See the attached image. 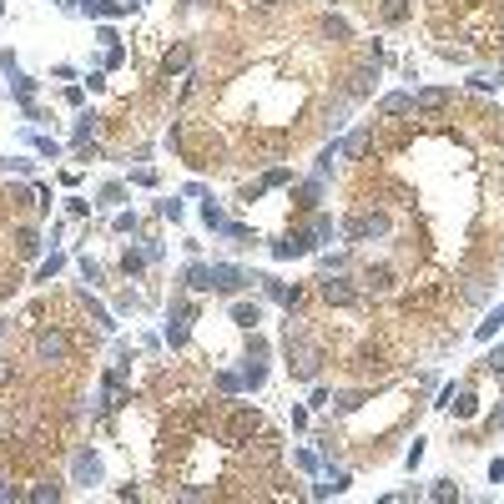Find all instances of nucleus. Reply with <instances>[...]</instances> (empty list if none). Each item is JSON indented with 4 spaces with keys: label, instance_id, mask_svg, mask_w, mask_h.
<instances>
[{
    "label": "nucleus",
    "instance_id": "nucleus-16",
    "mask_svg": "<svg viewBox=\"0 0 504 504\" xmlns=\"http://www.w3.org/2000/svg\"><path fill=\"white\" fill-rule=\"evenodd\" d=\"M187 61H192V45H177V50H166L161 71H166V76H172V71H187Z\"/></svg>",
    "mask_w": 504,
    "mask_h": 504
},
{
    "label": "nucleus",
    "instance_id": "nucleus-6",
    "mask_svg": "<svg viewBox=\"0 0 504 504\" xmlns=\"http://www.w3.org/2000/svg\"><path fill=\"white\" fill-rule=\"evenodd\" d=\"M308 252H313V237H308V232H293V237H283V242H272V257H283V262H288V257H308Z\"/></svg>",
    "mask_w": 504,
    "mask_h": 504
},
{
    "label": "nucleus",
    "instance_id": "nucleus-19",
    "mask_svg": "<svg viewBox=\"0 0 504 504\" xmlns=\"http://www.w3.org/2000/svg\"><path fill=\"white\" fill-rule=\"evenodd\" d=\"M404 16H409V0H383V21L388 26H399Z\"/></svg>",
    "mask_w": 504,
    "mask_h": 504
},
{
    "label": "nucleus",
    "instance_id": "nucleus-17",
    "mask_svg": "<svg viewBox=\"0 0 504 504\" xmlns=\"http://www.w3.org/2000/svg\"><path fill=\"white\" fill-rule=\"evenodd\" d=\"M308 237H313V242H333V237H338V227H333V217H313Z\"/></svg>",
    "mask_w": 504,
    "mask_h": 504
},
{
    "label": "nucleus",
    "instance_id": "nucleus-3",
    "mask_svg": "<svg viewBox=\"0 0 504 504\" xmlns=\"http://www.w3.org/2000/svg\"><path fill=\"white\" fill-rule=\"evenodd\" d=\"M247 283V272L242 267H232V262H212V288L217 293H237Z\"/></svg>",
    "mask_w": 504,
    "mask_h": 504
},
{
    "label": "nucleus",
    "instance_id": "nucleus-26",
    "mask_svg": "<svg viewBox=\"0 0 504 504\" xmlns=\"http://www.w3.org/2000/svg\"><path fill=\"white\" fill-rule=\"evenodd\" d=\"M454 494H459V489H454L449 479H439V484H434V499H454Z\"/></svg>",
    "mask_w": 504,
    "mask_h": 504
},
{
    "label": "nucleus",
    "instance_id": "nucleus-29",
    "mask_svg": "<svg viewBox=\"0 0 504 504\" xmlns=\"http://www.w3.org/2000/svg\"><path fill=\"white\" fill-rule=\"evenodd\" d=\"M247 6H257V11H267V6H277V0H247Z\"/></svg>",
    "mask_w": 504,
    "mask_h": 504
},
{
    "label": "nucleus",
    "instance_id": "nucleus-13",
    "mask_svg": "<svg viewBox=\"0 0 504 504\" xmlns=\"http://www.w3.org/2000/svg\"><path fill=\"white\" fill-rule=\"evenodd\" d=\"M368 141H373V127H358V132H353L338 151H343V156H363V151H368Z\"/></svg>",
    "mask_w": 504,
    "mask_h": 504
},
{
    "label": "nucleus",
    "instance_id": "nucleus-23",
    "mask_svg": "<svg viewBox=\"0 0 504 504\" xmlns=\"http://www.w3.org/2000/svg\"><path fill=\"white\" fill-rule=\"evenodd\" d=\"M146 257H151V252H127V257H122V267H127V272H141V267H146Z\"/></svg>",
    "mask_w": 504,
    "mask_h": 504
},
{
    "label": "nucleus",
    "instance_id": "nucleus-27",
    "mask_svg": "<svg viewBox=\"0 0 504 504\" xmlns=\"http://www.w3.org/2000/svg\"><path fill=\"white\" fill-rule=\"evenodd\" d=\"M323 31H328V36H338V41H343V36H348V26H343V21H333V16H328V21H323Z\"/></svg>",
    "mask_w": 504,
    "mask_h": 504
},
{
    "label": "nucleus",
    "instance_id": "nucleus-22",
    "mask_svg": "<svg viewBox=\"0 0 504 504\" xmlns=\"http://www.w3.org/2000/svg\"><path fill=\"white\" fill-rule=\"evenodd\" d=\"M262 378H267V368H262V363H247V373H242V383H247V388H262Z\"/></svg>",
    "mask_w": 504,
    "mask_h": 504
},
{
    "label": "nucleus",
    "instance_id": "nucleus-21",
    "mask_svg": "<svg viewBox=\"0 0 504 504\" xmlns=\"http://www.w3.org/2000/svg\"><path fill=\"white\" fill-rule=\"evenodd\" d=\"M86 11L91 16H122L127 6H117V0H86Z\"/></svg>",
    "mask_w": 504,
    "mask_h": 504
},
{
    "label": "nucleus",
    "instance_id": "nucleus-4",
    "mask_svg": "<svg viewBox=\"0 0 504 504\" xmlns=\"http://www.w3.org/2000/svg\"><path fill=\"white\" fill-rule=\"evenodd\" d=\"M187 318H192V308L187 303H172V318H166V343H172V348L187 343Z\"/></svg>",
    "mask_w": 504,
    "mask_h": 504
},
{
    "label": "nucleus",
    "instance_id": "nucleus-31",
    "mask_svg": "<svg viewBox=\"0 0 504 504\" xmlns=\"http://www.w3.org/2000/svg\"><path fill=\"white\" fill-rule=\"evenodd\" d=\"M197 6H207V0H197Z\"/></svg>",
    "mask_w": 504,
    "mask_h": 504
},
{
    "label": "nucleus",
    "instance_id": "nucleus-9",
    "mask_svg": "<svg viewBox=\"0 0 504 504\" xmlns=\"http://www.w3.org/2000/svg\"><path fill=\"white\" fill-rule=\"evenodd\" d=\"M414 106L419 111H444V106H449V91H444V86H424V91H414Z\"/></svg>",
    "mask_w": 504,
    "mask_h": 504
},
{
    "label": "nucleus",
    "instance_id": "nucleus-8",
    "mask_svg": "<svg viewBox=\"0 0 504 504\" xmlns=\"http://www.w3.org/2000/svg\"><path fill=\"white\" fill-rule=\"evenodd\" d=\"M36 353H41L45 363H61V358H66V338H61V333H41V338H36Z\"/></svg>",
    "mask_w": 504,
    "mask_h": 504
},
{
    "label": "nucleus",
    "instance_id": "nucleus-30",
    "mask_svg": "<svg viewBox=\"0 0 504 504\" xmlns=\"http://www.w3.org/2000/svg\"><path fill=\"white\" fill-rule=\"evenodd\" d=\"M0 383H6V363H0Z\"/></svg>",
    "mask_w": 504,
    "mask_h": 504
},
{
    "label": "nucleus",
    "instance_id": "nucleus-12",
    "mask_svg": "<svg viewBox=\"0 0 504 504\" xmlns=\"http://www.w3.org/2000/svg\"><path fill=\"white\" fill-rule=\"evenodd\" d=\"M257 283L267 288V298H277V303H283V308H293V303H298V288H288V283H277V277H257Z\"/></svg>",
    "mask_w": 504,
    "mask_h": 504
},
{
    "label": "nucleus",
    "instance_id": "nucleus-14",
    "mask_svg": "<svg viewBox=\"0 0 504 504\" xmlns=\"http://www.w3.org/2000/svg\"><path fill=\"white\" fill-rule=\"evenodd\" d=\"M187 288H192V293H207V288H212V267H207V262H192V267H187Z\"/></svg>",
    "mask_w": 504,
    "mask_h": 504
},
{
    "label": "nucleus",
    "instance_id": "nucleus-28",
    "mask_svg": "<svg viewBox=\"0 0 504 504\" xmlns=\"http://www.w3.org/2000/svg\"><path fill=\"white\" fill-rule=\"evenodd\" d=\"M489 368H494V373H504V348H494V358H489Z\"/></svg>",
    "mask_w": 504,
    "mask_h": 504
},
{
    "label": "nucleus",
    "instance_id": "nucleus-7",
    "mask_svg": "<svg viewBox=\"0 0 504 504\" xmlns=\"http://www.w3.org/2000/svg\"><path fill=\"white\" fill-rule=\"evenodd\" d=\"M323 298H328V303H353L358 288L348 283V277H323Z\"/></svg>",
    "mask_w": 504,
    "mask_h": 504
},
{
    "label": "nucleus",
    "instance_id": "nucleus-18",
    "mask_svg": "<svg viewBox=\"0 0 504 504\" xmlns=\"http://www.w3.org/2000/svg\"><path fill=\"white\" fill-rule=\"evenodd\" d=\"M368 288L373 293H388V288H394V272H388V267H368Z\"/></svg>",
    "mask_w": 504,
    "mask_h": 504
},
{
    "label": "nucleus",
    "instance_id": "nucleus-10",
    "mask_svg": "<svg viewBox=\"0 0 504 504\" xmlns=\"http://www.w3.org/2000/svg\"><path fill=\"white\" fill-rule=\"evenodd\" d=\"M71 469H76V479H81V484H96V479H101V459H96L91 449H81Z\"/></svg>",
    "mask_w": 504,
    "mask_h": 504
},
{
    "label": "nucleus",
    "instance_id": "nucleus-15",
    "mask_svg": "<svg viewBox=\"0 0 504 504\" xmlns=\"http://www.w3.org/2000/svg\"><path fill=\"white\" fill-rule=\"evenodd\" d=\"M232 323H237V328H257V323H262V308H257V303H237V308H232Z\"/></svg>",
    "mask_w": 504,
    "mask_h": 504
},
{
    "label": "nucleus",
    "instance_id": "nucleus-11",
    "mask_svg": "<svg viewBox=\"0 0 504 504\" xmlns=\"http://www.w3.org/2000/svg\"><path fill=\"white\" fill-rule=\"evenodd\" d=\"M378 111H383V117H404V111H414V96L409 91H394V96L378 101Z\"/></svg>",
    "mask_w": 504,
    "mask_h": 504
},
{
    "label": "nucleus",
    "instance_id": "nucleus-24",
    "mask_svg": "<svg viewBox=\"0 0 504 504\" xmlns=\"http://www.w3.org/2000/svg\"><path fill=\"white\" fill-rule=\"evenodd\" d=\"M449 409H454V414H459V419H469V414H474V409H479V404H474V394H459V404H449Z\"/></svg>",
    "mask_w": 504,
    "mask_h": 504
},
{
    "label": "nucleus",
    "instance_id": "nucleus-20",
    "mask_svg": "<svg viewBox=\"0 0 504 504\" xmlns=\"http://www.w3.org/2000/svg\"><path fill=\"white\" fill-rule=\"evenodd\" d=\"M16 252H21V257H36V252H41V237H36V232L26 227V232L16 237Z\"/></svg>",
    "mask_w": 504,
    "mask_h": 504
},
{
    "label": "nucleus",
    "instance_id": "nucleus-25",
    "mask_svg": "<svg viewBox=\"0 0 504 504\" xmlns=\"http://www.w3.org/2000/svg\"><path fill=\"white\" fill-rule=\"evenodd\" d=\"M202 217H207V227H227V222H222V212H217V202H207Z\"/></svg>",
    "mask_w": 504,
    "mask_h": 504
},
{
    "label": "nucleus",
    "instance_id": "nucleus-5",
    "mask_svg": "<svg viewBox=\"0 0 504 504\" xmlns=\"http://www.w3.org/2000/svg\"><path fill=\"white\" fill-rule=\"evenodd\" d=\"M257 424H262V419H257V409H237V414H232V424H227V444H242L247 434H257Z\"/></svg>",
    "mask_w": 504,
    "mask_h": 504
},
{
    "label": "nucleus",
    "instance_id": "nucleus-2",
    "mask_svg": "<svg viewBox=\"0 0 504 504\" xmlns=\"http://www.w3.org/2000/svg\"><path fill=\"white\" fill-rule=\"evenodd\" d=\"M288 358H293V373L298 378H318V363H323V353L303 338V333H288Z\"/></svg>",
    "mask_w": 504,
    "mask_h": 504
},
{
    "label": "nucleus",
    "instance_id": "nucleus-1",
    "mask_svg": "<svg viewBox=\"0 0 504 504\" xmlns=\"http://www.w3.org/2000/svg\"><path fill=\"white\" fill-rule=\"evenodd\" d=\"M383 232H388V217L373 212V207L353 212V217L343 222V237H348V242H368V237H383Z\"/></svg>",
    "mask_w": 504,
    "mask_h": 504
}]
</instances>
